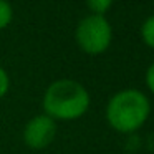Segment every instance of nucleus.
<instances>
[{"mask_svg": "<svg viewBox=\"0 0 154 154\" xmlns=\"http://www.w3.org/2000/svg\"><path fill=\"white\" fill-rule=\"evenodd\" d=\"M90 108V93L81 83L70 78L57 80L43 94L45 114L51 119H78Z\"/></svg>", "mask_w": 154, "mask_h": 154, "instance_id": "1", "label": "nucleus"}, {"mask_svg": "<svg viewBox=\"0 0 154 154\" xmlns=\"http://www.w3.org/2000/svg\"><path fill=\"white\" fill-rule=\"evenodd\" d=\"M151 104L147 96L139 90L118 91L106 106V119L113 129L119 133H133L139 129L149 118Z\"/></svg>", "mask_w": 154, "mask_h": 154, "instance_id": "2", "label": "nucleus"}, {"mask_svg": "<svg viewBox=\"0 0 154 154\" xmlns=\"http://www.w3.org/2000/svg\"><path fill=\"white\" fill-rule=\"evenodd\" d=\"M113 40L111 23L103 15H88L76 27V42L88 55H100L106 51Z\"/></svg>", "mask_w": 154, "mask_h": 154, "instance_id": "3", "label": "nucleus"}, {"mask_svg": "<svg viewBox=\"0 0 154 154\" xmlns=\"http://www.w3.org/2000/svg\"><path fill=\"white\" fill-rule=\"evenodd\" d=\"M57 136V123L47 114L32 118L23 129V141L30 149H43L50 146Z\"/></svg>", "mask_w": 154, "mask_h": 154, "instance_id": "4", "label": "nucleus"}, {"mask_svg": "<svg viewBox=\"0 0 154 154\" xmlns=\"http://www.w3.org/2000/svg\"><path fill=\"white\" fill-rule=\"evenodd\" d=\"M141 37L147 47L154 48V15L147 17L141 27Z\"/></svg>", "mask_w": 154, "mask_h": 154, "instance_id": "5", "label": "nucleus"}, {"mask_svg": "<svg viewBox=\"0 0 154 154\" xmlns=\"http://www.w3.org/2000/svg\"><path fill=\"white\" fill-rule=\"evenodd\" d=\"M14 18V8L8 0H0V30L8 27Z\"/></svg>", "mask_w": 154, "mask_h": 154, "instance_id": "6", "label": "nucleus"}, {"mask_svg": "<svg viewBox=\"0 0 154 154\" xmlns=\"http://www.w3.org/2000/svg\"><path fill=\"white\" fill-rule=\"evenodd\" d=\"M86 5L93 15H103L104 17V14L113 5V0H86Z\"/></svg>", "mask_w": 154, "mask_h": 154, "instance_id": "7", "label": "nucleus"}, {"mask_svg": "<svg viewBox=\"0 0 154 154\" xmlns=\"http://www.w3.org/2000/svg\"><path fill=\"white\" fill-rule=\"evenodd\" d=\"M8 88H10V78H8L7 71L0 66V98H4L8 93Z\"/></svg>", "mask_w": 154, "mask_h": 154, "instance_id": "8", "label": "nucleus"}, {"mask_svg": "<svg viewBox=\"0 0 154 154\" xmlns=\"http://www.w3.org/2000/svg\"><path fill=\"white\" fill-rule=\"evenodd\" d=\"M146 85L149 88V91L154 94V63H151V66L146 71Z\"/></svg>", "mask_w": 154, "mask_h": 154, "instance_id": "9", "label": "nucleus"}]
</instances>
